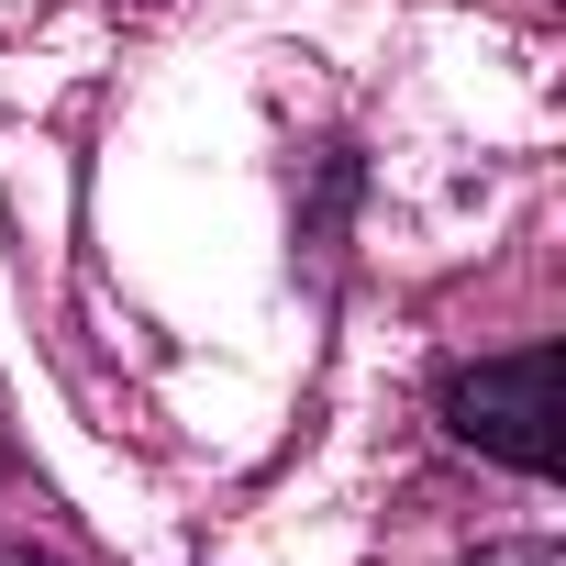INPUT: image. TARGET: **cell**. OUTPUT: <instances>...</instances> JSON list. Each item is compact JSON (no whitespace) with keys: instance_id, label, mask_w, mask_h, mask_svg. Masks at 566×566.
I'll use <instances>...</instances> for the list:
<instances>
[{"instance_id":"cell-1","label":"cell","mask_w":566,"mask_h":566,"mask_svg":"<svg viewBox=\"0 0 566 566\" xmlns=\"http://www.w3.org/2000/svg\"><path fill=\"white\" fill-rule=\"evenodd\" d=\"M444 422H455L478 455L544 478V467H555V433H544V422H555V345H522V356L467 367V378L444 389Z\"/></svg>"},{"instance_id":"cell-2","label":"cell","mask_w":566,"mask_h":566,"mask_svg":"<svg viewBox=\"0 0 566 566\" xmlns=\"http://www.w3.org/2000/svg\"><path fill=\"white\" fill-rule=\"evenodd\" d=\"M478 566H555L544 544H500V555H478Z\"/></svg>"}]
</instances>
